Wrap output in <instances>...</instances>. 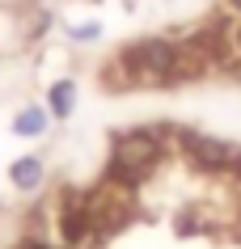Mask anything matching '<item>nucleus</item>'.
Listing matches in <instances>:
<instances>
[{
  "label": "nucleus",
  "instance_id": "f257e3e1",
  "mask_svg": "<svg viewBox=\"0 0 241 249\" xmlns=\"http://www.w3.org/2000/svg\"><path fill=\"white\" fill-rule=\"evenodd\" d=\"M174 51H178V42L144 38V42H135V47H127L114 59V68H106V80H114V85L165 89V85H174Z\"/></svg>",
  "mask_w": 241,
  "mask_h": 249
},
{
  "label": "nucleus",
  "instance_id": "f03ea898",
  "mask_svg": "<svg viewBox=\"0 0 241 249\" xmlns=\"http://www.w3.org/2000/svg\"><path fill=\"white\" fill-rule=\"evenodd\" d=\"M157 165H161L157 131H127V135L114 140V152H110V178H114V182L140 186Z\"/></svg>",
  "mask_w": 241,
  "mask_h": 249
},
{
  "label": "nucleus",
  "instance_id": "7ed1b4c3",
  "mask_svg": "<svg viewBox=\"0 0 241 249\" xmlns=\"http://www.w3.org/2000/svg\"><path fill=\"white\" fill-rule=\"evenodd\" d=\"M85 203H89V215H93L97 232H114V228H123V224L131 220V186H123L110 178L102 190H93V195H85Z\"/></svg>",
  "mask_w": 241,
  "mask_h": 249
},
{
  "label": "nucleus",
  "instance_id": "20e7f679",
  "mask_svg": "<svg viewBox=\"0 0 241 249\" xmlns=\"http://www.w3.org/2000/svg\"><path fill=\"white\" fill-rule=\"evenodd\" d=\"M38 178H42V165H38V160H17V165H13V182L17 186H34Z\"/></svg>",
  "mask_w": 241,
  "mask_h": 249
},
{
  "label": "nucleus",
  "instance_id": "39448f33",
  "mask_svg": "<svg viewBox=\"0 0 241 249\" xmlns=\"http://www.w3.org/2000/svg\"><path fill=\"white\" fill-rule=\"evenodd\" d=\"M42 127H47V114H42V110H26V114L17 118V131L21 135H38Z\"/></svg>",
  "mask_w": 241,
  "mask_h": 249
},
{
  "label": "nucleus",
  "instance_id": "423d86ee",
  "mask_svg": "<svg viewBox=\"0 0 241 249\" xmlns=\"http://www.w3.org/2000/svg\"><path fill=\"white\" fill-rule=\"evenodd\" d=\"M51 106H55V114H68V110H72V85H55Z\"/></svg>",
  "mask_w": 241,
  "mask_h": 249
}]
</instances>
